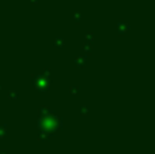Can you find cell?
I'll list each match as a JSON object with an SVG mask.
<instances>
[{"label":"cell","mask_w":155,"mask_h":154,"mask_svg":"<svg viewBox=\"0 0 155 154\" xmlns=\"http://www.w3.org/2000/svg\"><path fill=\"white\" fill-rule=\"evenodd\" d=\"M80 19H82V16H80V14H76V15H75V21L78 22V21H80Z\"/></svg>","instance_id":"obj_6"},{"label":"cell","mask_w":155,"mask_h":154,"mask_svg":"<svg viewBox=\"0 0 155 154\" xmlns=\"http://www.w3.org/2000/svg\"><path fill=\"white\" fill-rule=\"evenodd\" d=\"M4 135H5V127L0 126V138H3Z\"/></svg>","instance_id":"obj_2"},{"label":"cell","mask_w":155,"mask_h":154,"mask_svg":"<svg viewBox=\"0 0 155 154\" xmlns=\"http://www.w3.org/2000/svg\"><path fill=\"white\" fill-rule=\"evenodd\" d=\"M54 44H56V46H59V48H63V44H64V41H63L61 38H56Z\"/></svg>","instance_id":"obj_1"},{"label":"cell","mask_w":155,"mask_h":154,"mask_svg":"<svg viewBox=\"0 0 155 154\" xmlns=\"http://www.w3.org/2000/svg\"><path fill=\"white\" fill-rule=\"evenodd\" d=\"M8 97H14V98H18V93H16V92H10V94H8Z\"/></svg>","instance_id":"obj_4"},{"label":"cell","mask_w":155,"mask_h":154,"mask_svg":"<svg viewBox=\"0 0 155 154\" xmlns=\"http://www.w3.org/2000/svg\"><path fill=\"white\" fill-rule=\"evenodd\" d=\"M86 109H87V108H86V106H82V113H86V112H87V111H86Z\"/></svg>","instance_id":"obj_7"},{"label":"cell","mask_w":155,"mask_h":154,"mask_svg":"<svg viewBox=\"0 0 155 154\" xmlns=\"http://www.w3.org/2000/svg\"><path fill=\"white\" fill-rule=\"evenodd\" d=\"M75 63H79V65L82 64V63H84V59H82V57H79V59L75 60Z\"/></svg>","instance_id":"obj_5"},{"label":"cell","mask_w":155,"mask_h":154,"mask_svg":"<svg viewBox=\"0 0 155 154\" xmlns=\"http://www.w3.org/2000/svg\"><path fill=\"white\" fill-rule=\"evenodd\" d=\"M71 93H72V94H75V93H78L79 92V87H76V86H72L71 87V90H70Z\"/></svg>","instance_id":"obj_3"}]
</instances>
